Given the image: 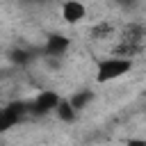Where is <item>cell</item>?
Returning a JSON list of instances; mask_svg holds the SVG:
<instances>
[{"mask_svg": "<svg viewBox=\"0 0 146 146\" xmlns=\"http://www.w3.org/2000/svg\"><path fill=\"white\" fill-rule=\"evenodd\" d=\"M144 36H146V27H141V25H128L125 30H123V34H121V43L116 46V50H114V55H119V57H132V55H137L139 50H141V46H144Z\"/></svg>", "mask_w": 146, "mask_h": 146, "instance_id": "6da1fadb", "label": "cell"}, {"mask_svg": "<svg viewBox=\"0 0 146 146\" xmlns=\"http://www.w3.org/2000/svg\"><path fill=\"white\" fill-rule=\"evenodd\" d=\"M130 68H132V62L128 57H110V59L98 62L96 80L98 82H110V80H116V78L125 75Z\"/></svg>", "mask_w": 146, "mask_h": 146, "instance_id": "7a4b0ae2", "label": "cell"}, {"mask_svg": "<svg viewBox=\"0 0 146 146\" xmlns=\"http://www.w3.org/2000/svg\"><path fill=\"white\" fill-rule=\"evenodd\" d=\"M59 100H62V98H59L55 91H41V94L36 96V100L32 103V110H34L36 114H46V112L57 110Z\"/></svg>", "mask_w": 146, "mask_h": 146, "instance_id": "3957f363", "label": "cell"}, {"mask_svg": "<svg viewBox=\"0 0 146 146\" xmlns=\"http://www.w3.org/2000/svg\"><path fill=\"white\" fill-rule=\"evenodd\" d=\"M62 18L66 23H78L84 18V5L78 2V0H66L64 7H62Z\"/></svg>", "mask_w": 146, "mask_h": 146, "instance_id": "277c9868", "label": "cell"}, {"mask_svg": "<svg viewBox=\"0 0 146 146\" xmlns=\"http://www.w3.org/2000/svg\"><path fill=\"white\" fill-rule=\"evenodd\" d=\"M23 112H25V105L23 103H14L7 110H2V130H7L14 123H18V119L23 116Z\"/></svg>", "mask_w": 146, "mask_h": 146, "instance_id": "5b68a950", "label": "cell"}, {"mask_svg": "<svg viewBox=\"0 0 146 146\" xmlns=\"http://www.w3.org/2000/svg\"><path fill=\"white\" fill-rule=\"evenodd\" d=\"M66 48H68V39L62 36V34H52L46 41V52L48 55H62Z\"/></svg>", "mask_w": 146, "mask_h": 146, "instance_id": "8992f818", "label": "cell"}, {"mask_svg": "<svg viewBox=\"0 0 146 146\" xmlns=\"http://www.w3.org/2000/svg\"><path fill=\"white\" fill-rule=\"evenodd\" d=\"M55 112L59 114L62 121H73V119H75V107H73L71 100H59V105H57Z\"/></svg>", "mask_w": 146, "mask_h": 146, "instance_id": "52a82bcc", "label": "cell"}, {"mask_svg": "<svg viewBox=\"0 0 146 146\" xmlns=\"http://www.w3.org/2000/svg\"><path fill=\"white\" fill-rule=\"evenodd\" d=\"M89 100H91V91H80V94H73V98H71V103H73L75 110H80V107L87 105Z\"/></svg>", "mask_w": 146, "mask_h": 146, "instance_id": "ba28073f", "label": "cell"}, {"mask_svg": "<svg viewBox=\"0 0 146 146\" xmlns=\"http://www.w3.org/2000/svg\"><path fill=\"white\" fill-rule=\"evenodd\" d=\"M128 146H146V141H141V139H130Z\"/></svg>", "mask_w": 146, "mask_h": 146, "instance_id": "9c48e42d", "label": "cell"}]
</instances>
